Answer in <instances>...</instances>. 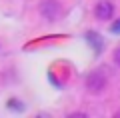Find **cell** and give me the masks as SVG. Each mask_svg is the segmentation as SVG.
I'll return each mask as SVG.
<instances>
[{
  "instance_id": "1",
  "label": "cell",
  "mask_w": 120,
  "mask_h": 118,
  "mask_svg": "<svg viewBox=\"0 0 120 118\" xmlns=\"http://www.w3.org/2000/svg\"><path fill=\"white\" fill-rule=\"evenodd\" d=\"M104 86H106V76H104L102 72H92V74L86 78V88H88V92H92V94L102 92Z\"/></svg>"
},
{
  "instance_id": "2",
  "label": "cell",
  "mask_w": 120,
  "mask_h": 118,
  "mask_svg": "<svg viewBox=\"0 0 120 118\" xmlns=\"http://www.w3.org/2000/svg\"><path fill=\"white\" fill-rule=\"evenodd\" d=\"M40 14H42L44 20L52 22L58 18L60 14V4L56 2V0H42V4H40Z\"/></svg>"
},
{
  "instance_id": "3",
  "label": "cell",
  "mask_w": 120,
  "mask_h": 118,
  "mask_svg": "<svg viewBox=\"0 0 120 118\" xmlns=\"http://www.w3.org/2000/svg\"><path fill=\"white\" fill-rule=\"evenodd\" d=\"M94 16L98 20H110L114 16V2H110V0H100L98 4L94 6Z\"/></svg>"
},
{
  "instance_id": "4",
  "label": "cell",
  "mask_w": 120,
  "mask_h": 118,
  "mask_svg": "<svg viewBox=\"0 0 120 118\" xmlns=\"http://www.w3.org/2000/svg\"><path fill=\"white\" fill-rule=\"evenodd\" d=\"M112 60H114V64H116V66H120V46L114 50V54H112Z\"/></svg>"
},
{
  "instance_id": "5",
  "label": "cell",
  "mask_w": 120,
  "mask_h": 118,
  "mask_svg": "<svg viewBox=\"0 0 120 118\" xmlns=\"http://www.w3.org/2000/svg\"><path fill=\"white\" fill-rule=\"evenodd\" d=\"M110 30H112L114 34H118V32H120V20L116 22V24H112V26H110Z\"/></svg>"
}]
</instances>
